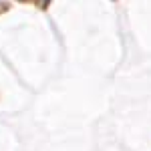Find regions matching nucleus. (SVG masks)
<instances>
[{"instance_id":"f03ea898","label":"nucleus","mask_w":151,"mask_h":151,"mask_svg":"<svg viewBox=\"0 0 151 151\" xmlns=\"http://www.w3.org/2000/svg\"><path fill=\"white\" fill-rule=\"evenodd\" d=\"M4 10H8V4L6 2H0V12H4Z\"/></svg>"},{"instance_id":"f257e3e1","label":"nucleus","mask_w":151,"mask_h":151,"mask_svg":"<svg viewBox=\"0 0 151 151\" xmlns=\"http://www.w3.org/2000/svg\"><path fill=\"white\" fill-rule=\"evenodd\" d=\"M20 2H30V4H36L38 8H47L50 0H20Z\"/></svg>"}]
</instances>
